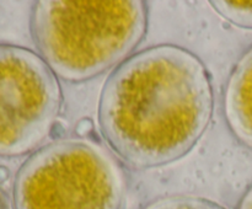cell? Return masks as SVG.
<instances>
[{"instance_id": "6da1fadb", "label": "cell", "mask_w": 252, "mask_h": 209, "mask_svg": "<svg viewBox=\"0 0 252 209\" xmlns=\"http://www.w3.org/2000/svg\"><path fill=\"white\" fill-rule=\"evenodd\" d=\"M213 102L203 61L182 47L160 44L133 54L108 76L98 125L126 162L162 166L193 149L208 128Z\"/></svg>"}, {"instance_id": "7a4b0ae2", "label": "cell", "mask_w": 252, "mask_h": 209, "mask_svg": "<svg viewBox=\"0 0 252 209\" xmlns=\"http://www.w3.org/2000/svg\"><path fill=\"white\" fill-rule=\"evenodd\" d=\"M147 27L148 7L139 0H42L31 14L39 56L56 76L71 83L127 60Z\"/></svg>"}, {"instance_id": "3957f363", "label": "cell", "mask_w": 252, "mask_h": 209, "mask_svg": "<svg viewBox=\"0 0 252 209\" xmlns=\"http://www.w3.org/2000/svg\"><path fill=\"white\" fill-rule=\"evenodd\" d=\"M127 176L117 157L89 139L39 148L15 177L14 209H125Z\"/></svg>"}, {"instance_id": "277c9868", "label": "cell", "mask_w": 252, "mask_h": 209, "mask_svg": "<svg viewBox=\"0 0 252 209\" xmlns=\"http://www.w3.org/2000/svg\"><path fill=\"white\" fill-rule=\"evenodd\" d=\"M62 102L58 79L41 56L0 44V156L36 150L53 132Z\"/></svg>"}, {"instance_id": "5b68a950", "label": "cell", "mask_w": 252, "mask_h": 209, "mask_svg": "<svg viewBox=\"0 0 252 209\" xmlns=\"http://www.w3.org/2000/svg\"><path fill=\"white\" fill-rule=\"evenodd\" d=\"M223 110L234 137L252 149V47L240 57L229 75Z\"/></svg>"}, {"instance_id": "8992f818", "label": "cell", "mask_w": 252, "mask_h": 209, "mask_svg": "<svg viewBox=\"0 0 252 209\" xmlns=\"http://www.w3.org/2000/svg\"><path fill=\"white\" fill-rule=\"evenodd\" d=\"M214 10L226 21L243 29H252V1H212Z\"/></svg>"}, {"instance_id": "52a82bcc", "label": "cell", "mask_w": 252, "mask_h": 209, "mask_svg": "<svg viewBox=\"0 0 252 209\" xmlns=\"http://www.w3.org/2000/svg\"><path fill=\"white\" fill-rule=\"evenodd\" d=\"M144 209H225L216 202L198 197L175 196L158 199Z\"/></svg>"}, {"instance_id": "ba28073f", "label": "cell", "mask_w": 252, "mask_h": 209, "mask_svg": "<svg viewBox=\"0 0 252 209\" xmlns=\"http://www.w3.org/2000/svg\"><path fill=\"white\" fill-rule=\"evenodd\" d=\"M239 209H252V184L246 191V193L244 194L243 199L239 204Z\"/></svg>"}, {"instance_id": "9c48e42d", "label": "cell", "mask_w": 252, "mask_h": 209, "mask_svg": "<svg viewBox=\"0 0 252 209\" xmlns=\"http://www.w3.org/2000/svg\"><path fill=\"white\" fill-rule=\"evenodd\" d=\"M0 209H6V202H5L1 188H0Z\"/></svg>"}]
</instances>
